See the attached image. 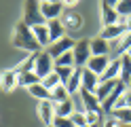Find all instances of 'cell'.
I'll list each match as a JSON object with an SVG mask.
<instances>
[{
    "label": "cell",
    "instance_id": "4316f807",
    "mask_svg": "<svg viewBox=\"0 0 131 127\" xmlns=\"http://www.w3.org/2000/svg\"><path fill=\"white\" fill-rule=\"evenodd\" d=\"M36 83H40V76L36 74V72H19V85L21 87H32V85H36Z\"/></svg>",
    "mask_w": 131,
    "mask_h": 127
},
{
    "label": "cell",
    "instance_id": "5b68a950",
    "mask_svg": "<svg viewBox=\"0 0 131 127\" xmlns=\"http://www.w3.org/2000/svg\"><path fill=\"white\" fill-rule=\"evenodd\" d=\"M61 25L66 28V32H78L80 28H83V15H80L78 11H72V8H66V11L61 13Z\"/></svg>",
    "mask_w": 131,
    "mask_h": 127
},
{
    "label": "cell",
    "instance_id": "603a6c76",
    "mask_svg": "<svg viewBox=\"0 0 131 127\" xmlns=\"http://www.w3.org/2000/svg\"><path fill=\"white\" fill-rule=\"evenodd\" d=\"M51 100L55 102V104H61V102L72 100V95H70V91L66 89V85H57V87L51 91Z\"/></svg>",
    "mask_w": 131,
    "mask_h": 127
},
{
    "label": "cell",
    "instance_id": "ac0fdd59",
    "mask_svg": "<svg viewBox=\"0 0 131 127\" xmlns=\"http://www.w3.org/2000/svg\"><path fill=\"white\" fill-rule=\"evenodd\" d=\"M97 87H100V76L93 74L91 70H87V68H83V89L89 93H95Z\"/></svg>",
    "mask_w": 131,
    "mask_h": 127
},
{
    "label": "cell",
    "instance_id": "6da1fadb",
    "mask_svg": "<svg viewBox=\"0 0 131 127\" xmlns=\"http://www.w3.org/2000/svg\"><path fill=\"white\" fill-rule=\"evenodd\" d=\"M13 45L17 49H21V51H28L30 55L40 51V45L36 42L32 28H28L23 21H19L17 25H15V30H13Z\"/></svg>",
    "mask_w": 131,
    "mask_h": 127
},
{
    "label": "cell",
    "instance_id": "9c48e42d",
    "mask_svg": "<svg viewBox=\"0 0 131 127\" xmlns=\"http://www.w3.org/2000/svg\"><path fill=\"white\" fill-rule=\"evenodd\" d=\"M125 93H127V85L118 81V85L114 87V91L108 95V100H106V102H102V110H106V112H112V110H114V106H116V102H118L123 95H125Z\"/></svg>",
    "mask_w": 131,
    "mask_h": 127
},
{
    "label": "cell",
    "instance_id": "9a60e30c",
    "mask_svg": "<svg viewBox=\"0 0 131 127\" xmlns=\"http://www.w3.org/2000/svg\"><path fill=\"white\" fill-rule=\"evenodd\" d=\"M66 89L70 91V95H74L83 89V68H74V72H72L70 81L66 83Z\"/></svg>",
    "mask_w": 131,
    "mask_h": 127
},
{
    "label": "cell",
    "instance_id": "1f68e13d",
    "mask_svg": "<svg viewBox=\"0 0 131 127\" xmlns=\"http://www.w3.org/2000/svg\"><path fill=\"white\" fill-rule=\"evenodd\" d=\"M70 119H72V123H74V127H89L87 116H85V110H76Z\"/></svg>",
    "mask_w": 131,
    "mask_h": 127
},
{
    "label": "cell",
    "instance_id": "e575fe53",
    "mask_svg": "<svg viewBox=\"0 0 131 127\" xmlns=\"http://www.w3.org/2000/svg\"><path fill=\"white\" fill-rule=\"evenodd\" d=\"M53 125L55 127H74V123H72L70 116H55L53 119Z\"/></svg>",
    "mask_w": 131,
    "mask_h": 127
},
{
    "label": "cell",
    "instance_id": "277c9868",
    "mask_svg": "<svg viewBox=\"0 0 131 127\" xmlns=\"http://www.w3.org/2000/svg\"><path fill=\"white\" fill-rule=\"evenodd\" d=\"M72 53H74V66H78V68H85L87 64H89V59H91L93 55H91V40H78L76 45H74V49H72Z\"/></svg>",
    "mask_w": 131,
    "mask_h": 127
},
{
    "label": "cell",
    "instance_id": "60d3db41",
    "mask_svg": "<svg viewBox=\"0 0 131 127\" xmlns=\"http://www.w3.org/2000/svg\"><path fill=\"white\" fill-rule=\"evenodd\" d=\"M93 127H100V125H93Z\"/></svg>",
    "mask_w": 131,
    "mask_h": 127
},
{
    "label": "cell",
    "instance_id": "52a82bcc",
    "mask_svg": "<svg viewBox=\"0 0 131 127\" xmlns=\"http://www.w3.org/2000/svg\"><path fill=\"white\" fill-rule=\"evenodd\" d=\"M74 45H76V42L72 40L70 36H63L61 40H57V42H53V45L49 47L47 51H49V55H51L53 59H57V57H61L63 53H68V51H72V49H74Z\"/></svg>",
    "mask_w": 131,
    "mask_h": 127
},
{
    "label": "cell",
    "instance_id": "ab89813d",
    "mask_svg": "<svg viewBox=\"0 0 131 127\" xmlns=\"http://www.w3.org/2000/svg\"><path fill=\"white\" fill-rule=\"evenodd\" d=\"M49 127H55V125H49Z\"/></svg>",
    "mask_w": 131,
    "mask_h": 127
},
{
    "label": "cell",
    "instance_id": "836d02e7",
    "mask_svg": "<svg viewBox=\"0 0 131 127\" xmlns=\"http://www.w3.org/2000/svg\"><path fill=\"white\" fill-rule=\"evenodd\" d=\"M85 116H87V123H89V127L100 125V121H102V112H93V110H87V112H85Z\"/></svg>",
    "mask_w": 131,
    "mask_h": 127
},
{
    "label": "cell",
    "instance_id": "30bf717a",
    "mask_svg": "<svg viewBox=\"0 0 131 127\" xmlns=\"http://www.w3.org/2000/svg\"><path fill=\"white\" fill-rule=\"evenodd\" d=\"M38 116L45 121V125H53V119H55V102L53 100H45L38 104Z\"/></svg>",
    "mask_w": 131,
    "mask_h": 127
},
{
    "label": "cell",
    "instance_id": "7402d4cb",
    "mask_svg": "<svg viewBox=\"0 0 131 127\" xmlns=\"http://www.w3.org/2000/svg\"><path fill=\"white\" fill-rule=\"evenodd\" d=\"M118 59H121V76H118V81L129 85V81H131V59H129L127 53H123Z\"/></svg>",
    "mask_w": 131,
    "mask_h": 127
},
{
    "label": "cell",
    "instance_id": "d4e9b609",
    "mask_svg": "<svg viewBox=\"0 0 131 127\" xmlns=\"http://www.w3.org/2000/svg\"><path fill=\"white\" fill-rule=\"evenodd\" d=\"M30 91V95H34V97H38L40 102H45V100H51V91H49L42 83H36V85H32V87L28 89Z\"/></svg>",
    "mask_w": 131,
    "mask_h": 127
},
{
    "label": "cell",
    "instance_id": "5bb4252c",
    "mask_svg": "<svg viewBox=\"0 0 131 127\" xmlns=\"http://www.w3.org/2000/svg\"><path fill=\"white\" fill-rule=\"evenodd\" d=\"M125 34H127V30H125V25H106V28H102V34H100V36L104 38V40H121L123 36H125Z\"/></svg>",
    "mask_w": 131,
    "mask_h": 127
},
{
    "label": "cell",
    "instance_id": "2e32d148",
    "mask_svg": "<svg viewBox=\"0 0 131 127\" xmlns=\"http://www.w3.org/2000/svg\"><path fill=\"white\" fill-rule=\"evenodd\" d=\"M91 55H93V57L110 55V42H108V40H104L102 36L91 38Z\"/></svg>",
    "mask_w": 131,
    "mask_h": 127
},
{
    "label": "cell",
    "instance_id": "484cf974",
    "mask_svg": "<svg viewBox=\"0 0 131 127\" xmlns=\"http://www.w3.org/2000/svg\"><path fill=\"white\" fill-rule=\"evenodd\" d=\"M112 119H116V121L121 125H131V108H116V110H112Z\"/></svg>",
    "mask_w": 131,
    "mask_h": 127
},
{
    "label": "cell",
    "instance_id": "3957f363",
    "mask_svg": "<svg viewBox=\"0 0 131 127\" xmlns=\"http://www.w3.org/2000/svg\"><path fill=\"white\" fill-rule=\"evenodd\" d=\"M55 70V59L49 55V51H38V55H36V66H34V72L40 76V81L45 79L47 74H51Z\"/></svg>",
    "mask_w": 131,
    "mask_h": 127
},
{
    "label": "cell",
    "instance_id": "4dcf8cb0",
    "mask_svg": "<svg viewBox=\"0 0 131 127\" xmlns=\"http://www.w3.org/2000/svg\"><path fill=\"white\" fill-rule=\"evenodd\" d=\"M114 8H116L118 17H131V2H127V0H121V2H112Z\"/></svg>",
    "mask_w": 131,
    "mask_h": 127
},
{
    "label": "cell",
    "instance_id": "7a4b0ae2",
    "mask_svg": "<svg viewBox=\"0 0 131 127\" xmlns=\"http://www.w3.org/2000/svg\"><path fill=\"white\" fill-rule=\"evenodd\" d=\"M23 23L28 25V28H36V25H42L47 23V19L42 17V11H40V2H26L23 4Z\"/></svg>",
    "mask_w": 131,
    "mask_h": 127
},
{
    "label": "cell",
    "instance_id": "d6a6232c",
    "mask_svg": "<svg viewBox=\"0 0 131 127\" xmlns=\"http://www.w3.org/2000/svg\"><path fill=\"white\" fill-rule=\"evenodd\" d=\"M55 72H57V76L61 79V85H66L70 81V76H72V72H74V68H61V66H55Z\"/></svg>",
    "mask_w": 131,
    "mask_h": 127
},
{
    "label": "cell",
    "instance_id": "8fae6325",
    "mask_svg": "<svg viewBox=\"0 0 131 127\" xmlns=\"http://www.w3.org/2000/svg\"><path fill=\"white\" fill-rule=\"evenodd\" d=\"M110 66V55H100V57H91L89 59V64L85 66L87 70H91L93 74H97V76H102L104 72H106V68Z\"/></svg>",
    "mask_w": 131,
    "mask_h": 127
},
{
    "label": "cell",
    "instance_id": "44dd1931",
    "mask_svg": "<svg viewBox=\"0 0 131 127\" xmlns=\"http://www.w3.org/2000/svg\"><path fill=\"white\" fill-rule=\"evenodd\" d=\"M116 85H118V79H116V81H106V83H100V87H97V91H95V97L100 100V104L108 100V95L114 91V87H116Z\"/></svg>",
    "mask_w": 131,
    "mask_h": 127
},
{
    "label": "cell",
    "instance_id": "83f0119b",
    "mask_svg": "<svg viewBox=\"0 0 131 127\" xmlns=\"http://www.w3.org/2000/svg\"><path fill=\"white\" fill-rule=\"evenodd\" d=\"M40 83H42V85H45V87H47L49 91H53V89L57 87V85H61V79H59V76H57V72L53 70L51 74H47V76H45V79L40 81Z\"/></svg>",
    "mask_w": 131,
    "mask_h": 127
},
{
    "label": "cell",
    "instance_id": "7c38bea8",
    "mask_svg": "<svg viewBox=\"0 0 131 127\" xmlns=\"http://www.w3.org/2000/svg\"><path fill=\"white\" fill-rule=\"evenodd\" d=\"M80 100H83V110L87 112V110H93V112H104L102 110V104H100V100L95 97V93H89L85 89H80Z\"/></svg>",
    "mask_w": 131,
    "mask_h": 127
},
{
    "label": "cell",
    "instance_id": "4fadbf2b",
    "mask_svg": "<svg viewBox=\"0 0 131 127\" xmlns=\"http://www.w3.org/2000/svg\"><path fill=\"white\" fill-rule=\"evenodd\" d=\"M102 21H104V28L118 23V13L112 2H102Z\"/></svg>",
    "mask_w": 131,
    "mask_h": 127
},
{
    "label": "cell",
    "instance_id": "8992f818",
    "mask_svg": "<svg viewBox=\"0 0 131 127\" xmlns=\"http://www.w3.org/2000/svg\"><path fill=\"white\" fill-rule=\"evenodd\" d=\"M40 11H42V17L47 21H51V19H59L66 6L63 2H57V0H45V2H40Z\"/></svg>",
    "mask_w": 131,
    "mask_h": 127
},
{
    "label": "cell",
    "instance_id": "ffe728a7",
    "mask_svg": "<svg viewBox=\"0 0 131 127\" xmlns=\"http://www.w3.org/2000/svg\"><path fill=\"white\" fill-rule=\"evenodd\" d=\"M32 32H34V38H36V42L40 45V49H42V47H47V49L51 47V36H49V28H47V23L32 28Z\"/></svg>",
    "mask_w": 131,
    "mask_h": 127
},
{
    "label": "cell",
    "instance_id": "d6986e66",
    "mask_svg": "<svg viewBox=\"0 0 131 127\" xmlns=\"http://www.w3.org/2000/svg\"><path fill=\"white\" fill-rule=\"evenodd\" d=\"M118 76H121V59L116 57V59H112L110 66L106 68V72L100 76V83H106V81H116Z\"/></svg>",
    "mask_w": 131,
    "mask_h": 127
},
{
    "label": "cell",
    "instance_id": "cb8c5ba5",
    "mask_svg": "<svg viewBox=\"0 0 131 127\" xmlns=\"http://www.w3.org/2000/svg\"><path fill=\"white\" fill-rule=\"evenodd\" d=\"M76 112L74 108V102L68 100V102H61V104H55V116H72Z\"/></svg>",
    "mask_w": 131,
    "mask_h": 127
},
{
    "label": "cell",
    "instance_id": "e0dca14e",
    "mask_svg": "<svg viewBox=\"0 0 131 127\" xmlns=\"http://www.w3.org/2000/svg\"><path fill=\"white\" fill-rule=\"evenodd\" d=\"M47 28H49V36H51V45L57 40H61L66 36V28L61 25V19H51L47 21Z\"/></svg>",
    "mask_w": 131,
    "mask_h": 127
},
{
    "label": "cell",
    "instance_id": "8d00e7d4",
    "mask_svg": "<svg viewBox=\"0 0 131 127\" xmlns=\"http://www.w3.org/2000/svg\"><path fill=\"white\" fill-rule=\"evenodd\" d=\"M125 30L131 32V17H127V19H125Z\"/></svg>",
    "mask_w": 131,
    "mask_h": 127
},
{
    "label": "cell",
    "instance_id": "d590c367",
    "mask_svg": "<svg viewBox=\"0 0 131 127\" xmlns=\"http://www.w3.org/2000/svg\"><path fill=\"white\" fill-rule=\"evenodd\" d=\"M104 127H123V125L116 121V119H108V121L104 123Z\"/></svg>",
    "mask_w": 131,
    "mask_h": 127
},
{
    "label": "cell",
    "instance_id": "f546056e",
    "mask_svg": "<svg viewBox=\"0 0 131 127\" xmlns=\"http://www.w3.org/2000/svg\"><path fill=\"white\" fill-rule=\"evenodd\" d=\"M55 66H61V68H76L74 66V53L68 51V53H63L61 57L55 59Z\"/></svg>",
    "mask_w": 131,
    "mask_h": 127
},
{
    "label": "cell",
    "instance_id": "f35d334b",
    "mask_svg": "<svg viewBox=\"0 0 131 127\" xmlns=\"http://www.w3.org/2000/svg\"><path fill=\"white\" fill-rule=\"evenodd\" d=\"M127 89H129V91H131V81H129V85H127Z\"/></svg>",
    "mask_w": 131,
    "mask_h": 127
},
{
    "label": "cell",
    "instance_id": "ba28073f",
    "mask_svg": "<svg viewBox=\"0 0 131 127\" xmlns=\"http://www.w3.org/2000/svg\"><path fill=\"white\" fill-rule=\"evenodd\" d=\"M19 85V72L15 70V68H11V70H2L0 72V89L2 91H13L15 87Z\"/></svg>",
    "mask_w": 131,
    "mask_h": 127
},
{
    "label": "cell",
    "instance_id": "74e56055",
    "mask_svg": "<svg viewBox=\"0 0 131 127\" xmlns=\"http://www.w3.org/2000/svg\"><path fill=\"white\" fill-rule=\"evenodd\" d=\"M127 55H129V59H131V49H129V51H127Z\"/></svg>",
    "mask_w": 131,
    "mask_h": 127
},
{
    "label": "cell",
    "instance_id": "f1b7e54d",
    "mask_svg": "<svg viewBox=\"0 0 131 127\" xmlns=\"http://www.w3.org/2000/svg\"><path fill=\"white\" fill-rule=\"evenodd\" d=\"M36 55H38V53H32V55L26 59V62H21L17 68H15V70H17V72H34V66H36Z\"/></svg>",
    "mask_w": 131,
    "mask_h": 127
}]
</instances>
